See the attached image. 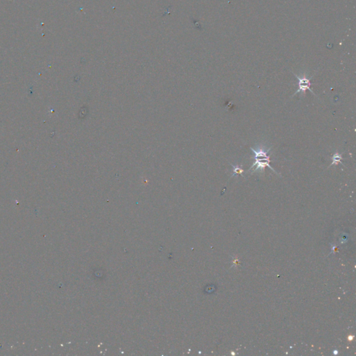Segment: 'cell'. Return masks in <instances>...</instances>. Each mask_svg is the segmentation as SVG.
<instances>
[{
  "label": "cell",
  "mask_w": 356,
  "mask_h": 356,
  "mask_svg": "<svg viewBox=\"0 0 356 356\" xmlns=\"http://www.w3.org/2000/svg\"><path fill=\"white\" fill-rule=\"evenodd\" d=\"M254 162L253 163V164L252 165V166L249 168V171H250V170H251L252 168H254V166H256V167H255V168H254V171H257V170H258L260 169L264 170L266 167H269L271 170H273L274 172L278 173V172H276L275 170L271 166V165L269 164V163H270V161H271L270 156H268L266 157H262V158H260V159H254Z\"/></svg>",
  "instance_id": "obj_1"
},
{
  "label": "cell",
  "mask_w": 356,
  "mask_h": 356,
  "mask_svg": "<svg viewBox=\"0 0 356 356\" xmlns=\"http://www.w3.org/2000/svg\"><path fill=\"white\" fill-rule=\"evenodd\" d=\"M232 168H233V173H232V177L234 176L235 175H240L241 176H243V172H244V170L242 168V165L241 166H234L233 164H231Z\"/></svg>",
  "instance_id": "obj_4"
},
{
  "label": "cell",
  "mask_w": 356,
  "mask_h": 356,
  "mask_svg": "<svg viewBox=\"0 0 356 356\" xmlns=\"http://www.w3.org/2000/svg\"><path fill=\"white\" fill-rule=\"evenodd\" d=\"M295 76L297 77V79H299V89L297 90V91L292 96H295V95H296L297 93H305V91L307 90H309L310 92L312 93L313 95H315V93H314L313 90L311 88V78L310 79H307L305 78V77H304V78H301V77H298L297 75H295Z\"/></svg>",
  "instance_id": "obj_2"
},
{
  "label": "cell",
  "mask_w": 356,
  "mask_h": 356,
  "mask_svg": "<svg viewBox=\"0 0 356 356\" xmlns=\"http://www.w3.org/2000/svg\"><path fill=\"white\" fill-rule=\"evenodd\" d=\"M342 154H338V153H335V154H334L333 155V157H332V163L330 166H331L333 165H337L338 163H342L343 164L342 162ZM344 165V164H343Z\"/></svg>",
  "instance_id": "obj_3"
}]
</instances>
